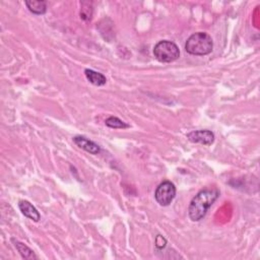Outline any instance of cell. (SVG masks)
Here are the masks:
<instances>
[{
    "instance_id": "obj_1",
    "label": "cell",
    "mask_w": 260,
    "mask_h": 260,
    "mask_svg": "<svg viewBox=\"0 0 260 260\" xmlns=\"http://www.w3.org/2000/svg\"><path fill=\"white\" fill-rule=\"evenodd\" d=\"M218 196H220V191L215 188L200 190L189 204L188 213L190 220L192 222L201 221Z\"/></svg>"
},
{
    "instance_id": "obj_2",
    "label": "cell",
    "mask_w": 260,
    "mask_h": 260,
    "mask_svg": "<svg viewBox=\"0 0 260 260\" xmlns=\"http://www.w3.org/2000/svg\"><path fill=\"white\" fill-rule=\"evenodd\" d=\"M213 42L212 37L203 32L191 35L185 43V50L191 55L204 56L213 51Z\"/></svg>"
},
{
    "instance_id": "obj_3",
    "label": "cell",
    "mask_w": 260,
    "mask_h": 260,
    "mask_svg": "<svg viewBox=\"0 0 260 260\" xmlns=\"http://www.w3.org/2000/svg\"><path fill=\"white\" fill-rule=\"evenodd\" d=\"M154 55L160 62L170 63L179 58L180 50L174 42L164 40L155 46Z\"/></svg>"
},
{
    "instance_id": "obj_4",
    "label": "cell",
    "mask_w": 260,
    "mask_h": 260,
    "mask_svg": "<svg viewBox=\"0 0 260 260\" xmlns=\"http://www.w3.org/2000/svg\"><path fill=\"white\" fill-rule=\"evenodd\" d=\"M176 196V187L171 181H164L155 192V198L162 207H168Z\"/></svg>"
},
{
    "instance_id": "obj_5",
    "label": "cell",
    "mask_w": 260,
    "mask_h": 260,
    "mask_svg": "<svg viewBox=\"0 0 260 260\" xmlns=\"http://www.w3.org/2000/svg\"><path fill=\"white\" fill-rule=\"evenodd\" d=\"M187 139L194 143L211 145L214 142V134L210 130H195L187 134Z\"/></svg>"
},
{
    "instance_id": "obj_6",
    "label": "cell",
    "mask_w": 260,
    "mask_h": 260,
    "mask_svg": "<svg viewBox=\"0 0 260 260\" xmlns=\"http://www.w3.org/2000/svg\"><path fill=\"white\" fill-rule=\"evenodd\" d=\"M73 142L78 147L86 150V152H88L92 155H98L101 152V147L97 143L94 142L93 141H90L89 139L85 138V136H80V135L74 136Z\"/></svg>"
},
{
    "instance_id": "obj_7",
    "label": "cell",
    "mask_w": 260,
    "mask_h": 260,
    "mask_svg": "<svg viewBox=\"0 0 260 260\" xmlns=\"http://www.w3.org/2000/svg\"><path fill=\"white\" fill-rule=\"evenodd\" d=\"M19 208H20L22 213L24 216L30 218V220H32L34 222L40 221L41 215H40L38 210L34 207L31 202L26 201V200H21L19 203Z\"/></svg>"
},
{
    "instance_id": "obj_8",
    "label": "cell",
    "mask_w": 260,
    "mask_h": 260,
    "mask_svg": "<svg viewBox=\"0 0 260 260\" xmlns=\"http://www.w3.org/2000/svg\"><path fill=\"white\" fill-rule=\"evenodd\" d=\"M25 5L32 13L38 16L44 15L47 10V1L43 0H26Z\"/></svg>"
},
{
    "instance_id": "obj_9",
    "label": "cell",
    "mask_w": 260,
    "mask_h": 260,
    "mask_svg": "<svg viewBox=\"0 0 260 260\" xmlns=\"http://www.w3.org/2000/svg\"><path fill=\"white\" fill-rule=\"evenodd\" d=\"M85 74H86L87 79L94 86L102 87V86H105L107 83V78L103 73L97 72L93 70H86Z\"/></svg>"
},
{
    "instance_id": "obj_10",
    "label": "cell",
    "mask_w": 260,
    "mask_h": 260,
    "mask_svg": "<svg viewBox=\"0 0 260 260\" xmlns=\"http://www.w3.org/2000/svg\"><path fill=\"white\" fill-rule=\"evenodd\" d=\"M11 241L15 243L16 248L18 249V251L20 252V254L22 255L23 258L24 259H37V255L34 253V251L32 249H30L28 246L24 245V243L16 240V239H11Z\"/></svg>"
},
{
    "instance_id": "obj_11",
    "label": "cell",
    "mask_w": 260,
    "mask_h": 260,
    "mask_svg": "<svg viewBox=\"0 0 260 260\" xmlns=\"http://www.w3.org/2000/svg\"><path fill=\"white\" fill-rule=\"evenodd\" d=\"M105 124L112 129H125V128L129 127L127 123H125L124 121H122L118 117H114V116L107 118L105 121Z\"/></svg>"
},
{
    "instance_id": "obj_12",
    "label": "cell",
    "mask_w": 260,
    "mask_h": 260,
    "mask_svg": "<svg viewBox=\"0 0 260 260\" xmlns=\"http://www.w3.org/2000/svg\"><path fill=\"white\" fill-rule=\"evenodd\" d=\"M166 244H167V241H166L165 238L160 236V235L157 237V239H156V246H157V247L159 249H162V248L165 247Z\"/></svg>"
}]
</instances>
